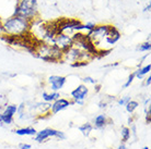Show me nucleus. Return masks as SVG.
Wrapping results in <instances>:
<instances>
[{
    "instance_id": "f257e3e1",
    "label": "nucleus",
    "mask_w": 151,
    "mask_h": 149,
    "mask_svg": "<svg viewBox=\"0 0 151 149\" xmlns=\"http://www.w3.org/2000/svg\"><path fill=\"white\" fill-rule=\"evenodd\" d=\"M34 56L40 58L48 63H57L63 62V51L54 44H46L44 41H40L36 46Z\"/></svg>"
},
{
    "instance_id": "f03ea898",
    "label": "nucleus",
    "mask_w": 151,
    "mask_h": 149,
    "mask_svg": "<svg viewBox=\"0 0 151 149\" xmlns=\"http://www.w3.org/2000/svg\"><path fill=\"white\" fill-rule=\"evenodd\" d=\"M2 27L4 34L19 36L30 32L31 22L21 16L11 15L8 19L2 20Z\"/></svg>"
},
{
    "instance_id": "7ed1b4c3",
    "label": "nucleus",
    "mask_w": 151,
    "mask_h": 149,
    "mask_svg": "<svg viewBox=\"0 0 151 149\" xmlns=\"http://www.w3.org/2000/svg\"><path fill=\"white\" fill-rule=\"evenodd\" d=\"M15 16H21L32 22L38 18V2L37 0H19L17 1L13 14Z\"/></svg>"
},
{
    "instance_id": "20e7f679",
    "label": "nucleus",
    "mask_w": 151,
    "mask_h": 149,
    "mask_svg": "<svg viewBox=\"0 0 151 149\" xmlns=\"http://www.w3.org/2000/svg\"><path fill=\"white\" fill-rule=\"evenodd\" d=\"M58 33L67 34L72 36V34L77 32H83V23L78 19H68V18H60L57 20Z\"/></svg>"
},
{
    "instance_id": "39448f33",
    "label": "nucleus",
    "mask_w": 151,
    "mask_h": 149,
    "mask_svg": "<svg viewBox=\"0 0 151 149\" xmlns=\"http://www.w3.org/2000/svg\"><path fill=\"white\" fill-rule=\"evenodd\" d=\"M111 24H96L94 27V30L87 33L89 38L91 39V41L95 45V47L98 49H100L101 45L103 44L104 39L106 38V36L110 33Z\"/></svg>"
},
{
    "instance_id": "423d86ee",
    "label": "nucleus",
    "mask_w": 151,
    "mask_h": 149,
    "mask_svg": "<svg viewBox=\"0 0 151 149\" xmlns=\"http://www.w3.org/2000/svg\"><path fill=\"white\" fill-rule=\"evenodd\" d=\"M33 138L36 143H45L49 138H56L58 140H65L67 136L63 131L56 130L53 127H45L41 131H37L36 135Z\"/></svg>"
},
{
    "instance_id": "0eeeda50",
    "label": "nucleus",
    "mask_w": 151,
    "mask_h": 149,
    "mask_svg": "<svg viewBox=\"0 0 151 149\" xmlns=\"http://www.w3.org/2000/svg\"><path fill=\"white\" fill-rule=\"evenodd\" d=\"M89 93H90V89H89L88 85H86V84L78 85L70 93V100H71L72 104L83 106L87 97L89 96Z\"/></svg>"
},
{
    "instance_id": "6e6552de",
    "label": "nucleus",
    "mask_w": 151,
    "mask_h": 149,
    "mask_svg": "<svg viewBox=\"0 0 151 149\" xmlns=\"http://www.w3.org/2000/svg\"><path fill=\"white\" fill-rule=\"evenodd\" d=\"M18 112V104H7L1 111V123L4 125H12L14 123V116Z\"/></svg>"
},
{
    "instance_id": "1a4fd4ad",
    "label": "nucleus",
    "mask_w": 151,
    "mask_h": 149,
    "mask_svg": "<svg viewBox=\"0 0 151 149\" xmlns=\"http://www.w3.org/2000/svg\"><path fill=\"white\" fill-rule=\"evenodd\" d=\"M67 83V77L61 75H50L47 78V84L50 92H60Z\"/></svg>"
},
{
    "instance_id": "9d476101",
    "label": "nucleus",
    "mask_w": 151,
    "mask_h": 149,
    "mask_svg": "<svg viewBox=\"0 0 151 149\" xmlns=\"http://www.w3.org/2000/svg\"><path fill=\"white\" fill-rule=\"evenodd\" d=\"M54 45H56L61 51L64 52V51H66L67 49L71 48L72 46H73L72 37L69 36V35H67V34L58 33L56 35L55 39H54Z\"/></svg>"
},
{
    "instance_id": "9b49d317",
    "label": "nucleus",
    "mask_w": 151,
    "mask_h": 149,
    "mask_svg": "<svg viewBox=\"0 0 151 149\" xmlns=\"http://www.w3.org/2000/svg\"><path fill=\"white\" fill-rule=\"evenodd\" d=\"M72 104L71 100L70 99H67V98H59L55 100L54 102L50 104V108H49V113L50 114H57L59 112L64 111L67 108H69Z\"/></svg>"
},
{
    "instance_id": "f8f14e48",
    "label": "nucleus",
    "mask_w": 151,
    "mask_h": 149,
    "mask_svg": "<svg viewBox=\"0 0 151 149\" xmlns=\"http://www.w3.org/2000/svg\"><path fill=\"white\" fill-rule=\"evenodd\" d=\"M121 32L117 30V27H115L114 25H111L110 28V33L106 36V38L104 39V49H111V47H113L117 41L121 39Z\"/></svg>"
},
{
    "instance_id": "ddd939ff",
    "label": "nucleus",
    "mask_w": 151,
    "mask_h": 149,
    "mask_svg": "<svg viewBox=\"0 0 151 149\" xmlns=\"http://www.w3.org/2000/svg\"><path fill=\"white\" fill-rule=\"evenodd\" d=\"M110 123V118L106 116V114H98L93 119V122H92V125L94 128L96 130H103L107 126V124Z\"/></svg>"
},
{
    "instance_id": "4468645a",
    "label": "nucleus",
    "mask_w": 151,
    "mask_h": 149,
    "mask_svg": "<svg viewBox=\"0 0 151 149\" xmlns=\"http://www.w3.org/2000/svg\"><path fill=\"white\" fill-rule=\"evenodd\" d=\"M13 132L18 136H31V137H34L36 133H37V130L34 126H22L15 128Z\"/></svg>"
},
{
    "instance_id": "2eb2a0df",
    "label": "nucleus",
    "mask_w": 151,
    "mask_h": 149,
    "mask_svg": "<svg viewBox=\"0 0 151 149\" xmlns=\"http://www.w3.org/2000/svg\"><path fill=\"white\" fill-rule=\"evenodd\" d=\"M150 70H151V64L148 63L146 65H144V67H139L138 69H136L135 71L132 72V73L135 75V78H137V79H142L147 75L150 74Z\"/></svg>"
},
{
    "instance_id": "dca6fc26",
    "label": "nucleus",
    "mask_w": 151,
    "mask_h": 149,
    "mask_svg": "<svg viewBox=\"0 0 151 149\" xmlns=\"http://www.w3.org/2000/svg\"><path fill=\"white\" fill-rule=\"evenodd\" d=\"M60 97L61 96L59 92H43L42 93V100L47 104H52Z\"/></svg>"
},
{
    "instance_id": "f3484780",
    "label": "nucleus",
    "mask_w": 151,
    "mask_h": 149,
    "mask_svg": "<svg viewBox=\"0 0 151 149\" xmlns=\"http://www.w3.org/2000/svg\"><path fill=\"white\" fill-rule=\"evenodd\" d=\"M93 128H94V127H93L92 123H90V122H87V123L81 124V125L78 127V130L81 132V134H82L83 136H86V137L90 136V134L92 133Z\"/></svg>"
},
{
    "instance_id": "a211bd4d",
    "label": "nucleus",
    "mask_w": 151,
    "mask_h": 149,
    "mask_svg": "<svg viewBox=\"0 0 151 149\" xmlns=\"http://www.w3.org/2000/svg\"><path fill=\"white\" fill-rule=\"evenodd\" d=\"M132 137V130L129 126H122L121 128V138L122 143L126 144L127 142H129V139Z\"/></svg>"
},
{
    "instance_id": "6ab92c4d",
    "label": "nucleus",
    "mask_w": 151,
    "mask_h": 149,
    "mask_svg": "<svg viewBox=\"0 0 151 149\" xmlns=\"http://www.w3.org/2000/svg\"><path fill=\"white\" fill-rule=\"evenodd\" d=\"M138 108H139V102L137 100H134V99H130V100L126 104V106H125L126 111L128 112V113H130V114L135 113V111H136Z\"/></svg>"
},
{
    "instance_id": "aec40b11",
    "label": "nucleus",
    "mask_w": 151,
    "mask_h": 149,
    "mask_svg": "<svg viewBox=\"0 0 151 149\" xmlns=\"http://www.w3.org/2000/svg\"><path fill=\"white\" fill-rule=\"evenodd\" d=\"M137 49H138L140 52H150V50H151L150 41L147 40V41H145V43H142V44H140Z\"/></svg>"
},
{
    "instance_id": "412c9836",
    "label": "nucleus",
    "mask_w": 151,
    "mask_h": 149,
    "mask_svg": "<svg viewBox=\"0 0 151 149\" xmlns=\"http://www.w3.org/2000/svg\"><path fill=\"white\" fill-rule=\"evenodd\" d=\"M95 25L96 24L94 22H87L86 24H83V32L84 33H90V32L94 30Z\"/></svg>"
},
{
    "instance_id": "4be33fe9",
    "label": "nucleus",
    "mask_w": 151,
    "mask_h": 149,
    "mask_svg": "<svg viewBox=\"0 0 151 149\" xmlns=\"http://www.w3.org/2000/svg\"><path fill=\"white\" fill-rule=\"evenodd\" d=\"M144 110H145V114H146V116H151V106H150V98L149 97L145 100Z\"/></svg>"
},
{
    "instance_id": "5701e85b",
    "label": "nucleus",
    "mask_w": 151,
    "mask_h": 149,
    "mask_svg": "<svg viewBox=\"0 0 151 149\" xmlns=\"http://www.w3.org/2000/svg\"><path fill=\"white\" fill-rule=\"evenodd\" d=\"M130 99H132L130 96H123V97L117 99V104H118V106H121V107H125L126 104H127Z\"/></svg>"
},
{
    "instance_id": "b1692460",
    "label": "nucleus",
    "mask_w": 151,
    "mask_h": 149,
    "mask_svg": "<svg viewBox=\"0 0 151 149\" xmlns=\"http://www.w3.org/2000/svg\"><path fill=\"white\" fill-rule=\"evenodd\" d=\"M136 78H135V75H134V73H130L129 74V76L127 77V79H126V82H125L124 84V88H128V87H130V85H132V83H134V81H135Z\"/></svg>"
},
{
    "instance_id": "393cba45",
    "label": "nucleus",
    "mask_w": 151,
    "mask_h": 149,
    "mask_svg": "<svg viewBox=\"0 0 151 149\" xmlns=\"http://www.w3.org/2000/svg\"><path fill=\"white\" fill-rule=\"evenodd\" d=\"M82 81L86 85H88V84H91V85H96V84H98L96 79H94V78L91 77V76H86V77H83Z\"/></svg>"
},
{
    "instance_id": "a878e982",
    "label": "nucleus",
    "mask_w": 151,
    "mask_h": 149,
    "mask_svg": "<svg viewBox=\"0 0 151 149\" xmlns=\"http://www.w3.org/2000/svg\"><path fill=\"white\" fill-rule=\"evenodd\" d=\"M90 63V62H88V61H77V62H73L71 63L72 67H87L88 64Z\"/></svg>"
},
{
    "instance_id": "bb28decb",
    "label": "nucleus",
    "mask_w": 151,
    "mask_h": 149,
    "mask_svg": "<svg viewBox=\"0 0 151 149\" xmlns=\"http://www.w3.org/2000/svg\"><path fill=\"white\" fill-rule=\"evenodd\" d=\"M145 82H144V85L146 86V87H150V85H151V75L149 74V75H147V77H145V79H144Z\"/></svg>"
},
{
    "instance_id": "cd10ccee",
    "label": "nucleus",
    "mask_w": 151,
    "mask_h": 149,
    "mask_svg": "<svg viewBox=\"0 0 151 149\" xmlns=\"http://www.w3.org/2000/svg\"><path fill=\"white\" fill-rule=\"evenodd\" d=\"M32 148V145L29 144V143H21L19 144V149H31Z\"/></svg>"
},
{
    "instance_id": "c85d7f7f",
    "label": "nucleus",
    "mask_w": 151,
    "mask_h": 149,
    "mask_svg": "<svg viewBox=\"0 0 151 149\" xmlns=\"http://www.w3.org/2000/svg\"><path fill=\"white\" fill-rule=\"evenodd\" d=\"M4 27H2V19L0 18V36L1 35H4Z\"/></svg>"
},
{
    "instance_id": "c756f323",
    "label": "nucleus",
    "mask_w": 151,
    "mask_h": 149,
    "mask_svg": "<svg viewBox=\"0 0 151 149\" xmlns=\"http://www.w3.org/2000/svg\"><path fill=\"white\" fill-rule=\"evenodd\" d=\"M150 9H151V4L150 2L148 4H146V7L144 8V12H150Z\"/></svg>"
},
{
    "instance_id": "7c9ffc66",
    "label": "nucleus",
    "mask_w": 151,
    "mask_h": 149,
    "mask_svg": "<svg viewBox=\"0 0 151 149\" xmlns=\"http://www.w3.org/2000/svg\"><path fill=\"white\" fill-rule=\"evenodd\" d=\"M116 149H127V147H126V144H124V143H121L119 145L117 146Z\"/></svg>"
},
{
    "instance_id": "2f4dec72",
    "label": "nucleus",
    "mask_w": 151,
    "mask_h": 149,
    "mask_svg": "<svg viewBox=\"0 0 151 149\" xmlns=\"http://www.w3.org/2000/svg\"><path fill=\"white\" fill-rule=\"evenodd\" d=\"M142 149H150V148H149L148 146H146V147H144V148H142Z\"/></svg>"
},
{
    "instance_id": "473e14b6",
    "label": "nucleus",
    "mask_w": 151,
    "mask_h": 149,
    "mask_svg": "<svg viewBox=\"0 0 151 149\" xmlns=\"http://www.w3.org/2000/svg\"><path fill=\"white\" fill-rule=\"evenodd\" d=\"M0 124H1V111H0Z\"/></svg>"
},
{
    "instance_id": "72a5a7b5",
    "label": "nucleus",
    "mask_w": 151,
    "mask_h": 149,
    "mask_svg": "<svg viewBox=\"0 0 151 149\" xmlns=\"http://www.w3.org/2000/svg\"><path fill=\"white\" fill-rule=\"evenodd\" d=\"M17 1H19V0H17Z\"/></svg>"
}]
</instances>
